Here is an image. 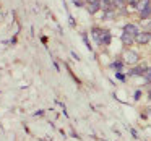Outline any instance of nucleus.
Returning <instances> with one entry per match:
<instances>
[{
	"mask_svg": "<svg viewBox=\"0 0 151 141\" xmlns=\"http://www.w3.org/2000/svg\"><path fill=\"white\" fill-rule=\"evenodd\" d=\"M76 2H81V4H86V2H88V0H76Z\"/></svg>",
	"mask_w": 151,
	"mask_h": 141,
	"instance_id": "2eb2a0df",
	"label": "nucleus"
},
{
	"mask_svg": "<svg viewBox=\"0 0 151 141\" xmlns=\"http://www.w3.org/2000/svg\"><path fill=\"white\" fill-rule=\"evenodd\" d=\"M114 67H115V68H122V62H115Z\"/></svg>",
	"mask_w": 151,
	"mask_h": 141,
	"instance_id": "4468645a",
	"label": "nucleus"
},
{
	"mask_svg": "<svg viewBox=\"0 0 151 141\" xmlns=\"http://www.w3.org/2000/svg\"><path fill=\"white\" fill-rule=\"evenodd\" d=\"M143 76H145V81H146L148 84H151V68H148L146 72H145Z\"/></svg>",
	"mask_w": 151,
	"mask_h": 141,
	"instance_id": "f8f14e48",
	"label": "nucleus"
},
{
	"mask_svg": "<svg viewBox=\"0 0 151 141\" xmlns=\"http://www.w3.org/2000/svg\"><path fill=\"white\" fill-rule=\"evenodd\" d=\"M98 2H101V0H98Z\"/></svg>",
	"mask_w": 151,
	"mask_h": 141,
	"instance_id": "dca6fc26",
	"label": "nucleus"
},
{
	"mask_svg": "<svg viewBox=\"0 0 151 141\" xmlns=\"http://www.w3.org/2000/svg\"><path fill=\"white\" fill-rule=\"evenodd\" d=\"M150 16H151V7L146 8V10H143V11H140V18H141V20H148Z\"/></svg>",
	"mask_w": 151,
	"mask_h": 141,
	"instance_id": "9b49d317",
	"label": "nucleus"
},
{
	"mask_svg": "<svg viewBox=\"0 0 151 141\" xmlns=\"http://www.w3.org/2000/svg\"><path fill=\"white\" fill-rule=\"evenodd\" d=\"M99 7H101V10H104V11H111V10H114L112 0H101V2H99Z\"/></svg>",
	"mask_w": 151,
	"mask_h": 141,
	"instance_id": "0eeeda50",
	"label": "nucleus"
},
{
	"mask_svg": "<svg viewBox=\"0 0 151 141\" xmlns=\"http://www.w3.org/2000/svg\"><path fill=\"white\" fill-rule=\"evenodd\" d=\"M93 37H94L101 46H109V42H111V33L106 31V29L93 28Z\"/></svg>",
	"mask_w": 151,
	"mask_h": 141,
	"instance_id": "f257e3e1",
	"label": "nucleus"
},
{
	"mask_svg": "<svg viewBox=\"0 0 151 141\" xmlns=\"http://www.w3.org/2000/svg\"><path fill=\"white\" fill-rule=\"evenodd\" d=\"M120 41H122L124 46H132V44L135 42V36H132V34H128V33H122Z\"/></svg>",
	"mask_w": 151,
	"mask_h": 141,
	"instance_id": "20e7f679",
	"label": "nucleus"
},
{
	"mask_svg": "<svg viewBox=\"0 0 151 141\" xmlns=\"http://www.w3.org/2000/svg\"><path fill=\"white\" fill-rule=\"evenodd\" d=\"M124 33H128V34H132V36H137L140 31H138V26H137V24L128 23V24H125V26H124Z\"/></svg>",
	"mask_w": 151,
	"mask_h": 141,
	"instance_id": "39448f33",
	"label": "nucleus"
},
{
	"mask_svg": "<svg viewBox=\"0 0 151 141\" xmlns=\"http://www.w3.org/2000/svg\"><path fill=\"white\" fill-rule=\"evenodd\" d=\"M148 70V67H145V65H141V67H137V68H133L132 70V75H145V72Z\"/></svg>",
	"mask_w": 151,
	"mask_h": 141,
	"instance_id": "9d476101",
	"label": "nucleus"
},
{
	"mask_svg": "<svg viewBox=\"0 0 151 141\" xmlns=\"http://www.w3.org/2000/svg\"><path fill=\"white\" fill-rule=\"evenodd\" d=\"M138 60H140V55H138L137 52H133V50H127L124 55V62L128 63V65H135V63H138Z\"/></svg>",
	"mask_w": 151,
	"mask_h": 141,
	"instance_id": "7ed1b4c3",
	"label": "nucleus"
},
{
	"mask_svg": "<svg viewBox=\"0 0 151 141\" xmlns=\"http://www.w3.org/2000/svg\"><path fill=\"white\" fill-rule=\"evenodd\" d=\"M151 41V31H140V33L135 36V42L140 44V46H145Z\"/></svg>",
	"mask_w": 151,
	"mask_h": 141,
	"instance_id": "f03ea898",
	"label": "nucleus"
},
{
	"mask_svg": "<svg viewBox=\"0 0 151 141\" xmlns=\"http://www.w3.org/2000/svg\"><path fill=\"white\" fill-rule=\"evenodd\" d=\"M99 8H101L99 4H86V10H88V13H91V15H94Z\"/></svg>",
	"mask_w": 151,
	"mask_h": 141,
	"instance_id": "1a4fd4ad",
	"label": "nucleus"
},
{
	"mask_svg": "<svg viewBox=\"0 0 151 141\" xmlns=\"http://www.w3.org/2000/svg\"><path fill=\"white\" fill-rule=\"evenodd\" d=\"M112 5H114V10H124L127 7V2L125 0H112Z\"/></svg>",
	"mask_w": 151,
	"mask_h": 141,
	"instance_id": "6e6552de",
	"label": "nucleus"
},
{
	"mask_svg": "<svg viewBox=\"0 0 151 141\" xmlns=\"http://www.w3.org/2000/svg\"><path fill=\"white\" fill-rule=\"evenodd\" d=\"M150 7H151V0H138L137 5H135V8H137L138 11H143Z\"/></svg>",
	"mask_w": 151,
	"mask_h": 141,
	"instance_id": "423d86ee",
	"label": "nucleus"
},
{
	"mask_svg": "<svg viewBox=\"0 0 151 141\" xmlns=\"http://www.w3.org/2000/svg\"><path fill=\"white\" fill-rule=\"evenodd\" d=\"M125 2H127V5H132V7H135L138 0H125Z\"/></svg>",
	"mask_w": 151,
	"mask_h": 141,
	"instance_id": "ddd939ff",
	"label": "nucleus"
}]
</instances>
